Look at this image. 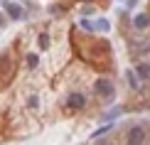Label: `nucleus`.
<instances>
[{"label": "nucleus", "mask_w": 150, "mask_h": 145, "mask_svg": "<svg viewBox=\"0 0 150 145\" xmlns=\"http://www.w3.org/2000/svg\"><path fill=\"white\" fill-rule=\"evenodd\" d=\"M93 27H96V30H101V32H106V30H108L111 25H108V20H103V17H101V20H96V22H93Z\"/></svg>", "instance_id": "nucleus-8"}, {"label": "nucleus", "mask_w": 150, "mask_h": 145, "mask_svg": "<svg viewBox=\"0 0 150 145\" xmlns=\"http://www.w3.org/2000/svg\"><path fill=\"white\" fill-rule=\"evenodd\" d=\"M148 25H150V17L145 15V12H140V15L133 17V27H135V30H145Z\"/></svg>", "instance_id": "nucleus-5"}, {"label": "nucleus", "mask_w": 150, "mask_h": 145, "mask_svg": "<svg viewBox=\"0 0 150 145\" xmlns=\"http://www.w3.org/2000/svg\"><path fill=\"white\" fill-rule=\"evenodd\" d=\"M96 93L98 96H106V98H113V84L108 79H98L96 81Z\"/></svg>", "instance_id": "nucleus-2"}, {"label": "nucleus", "mask_w": 150, "mask_h": 145, "mask_svg": "<svg viewBox=\"0 0 150 145\" xmlns=\"http://www.w3.org/2000/svg\"><path fill=\"white\" fill-rule=\"evenodd\" d=\"M81 27L89 30V32H91V30H96V27H93V22H89V20H81Z\"/></svg>", "instance_id": "nucleus-13"}, {"label": "nucleus", "mask_w": 150, "mask_h": 145, "mask_svg": "<svg viewBox=\"0 0 150 145\" xmlns=\"http://www.w3.org/2000/svg\"><path fill=\"white\" fill-rule=\"evenodd\" d=\"M5 12H8V17H12V20H22V17H25L22 8L15 5V3H5Z\"/></svg>", "instance_id": "nucleus-4"}, {"label": "nucleus", "mask_w": 150, "mask_h": 145, "mask_svg": "<svg viewBox=\"0 0 150 145\" xmlns=\"http://www.w3.org/2000/svg\"><path fill=\"white\" fill-rule=\"evenodd\" d=\"M81 12H84V15H93L96 8H93V5H84V10H81Z\"/></svg>", "instance_id": "nucleus-12"}, {"label": "nucleus", "mask_w": 150, "mask_h": 145, "mask_svg": "<svg viewBox=\"0 0 150 145\" xmlns=\"http://www.w3.org/2000/svg\"><path fill=\"white\" fill-rule=\"evenodd\" d=\"M3 22H5V20H3V15H0V25H3Z\"/></svg>", "instance_id": "nucleus-14"}, {"label": "nucleus", "mask_w": 150, "mask_h": 145, "mask_svg": "<svg viewBox=\"0 0 150 145\" xmlns=\"http://www.w3.org/2000/svg\"><path fill=\"white\" fill-rule=\"evenodd\" d=\"M67 106H69L71 111L84 108V106H86V96H84V93H76V91H74V93H69V98H67Z\"/></svg>", "instance_id": "nucleus-3"}, {"label": "nucleus", "mask_w": 150, "mask_h": 145, "mask_svg": "<svg viewBox=\"0 0 150 145\" xmlns=\"http://www.w3.org/2000/svg\"><path fill=\"white\" fill-rule=\"evenodd\" d=\"M49 47V37L47 35H40V49H47Z\"/></svg>", "instance_id": "nucleus-10"}, {"label": "nucleus", "mask_w": 150, "mask_h": 145, "mask_svg": "<svg viewBox=\"0 0 150 145\" xmlns=\"http://www.w3.org/2000/svg\"><path fill=\"white\" fill-rule=\"evenodd\" d=\"M126 79H128L130 89H138V86H140V79H138V74H135V71H130V69L126 71Z\"/></svg>", "instance_id": "nucleus-7"}, {"label": "nucleus", "mask_w": 150, "mask_h": 145, "mask_svg": "<svg viewBox=\"0 0 150 145\" xmlns=\"http://www.w3.org/2000/svg\"><path fill=\"white\" fill-rule=\"evenodd\" d=\"M27 64L32 66V69H35L37 64H40V59H37V54H27Z\"/></svg>", "instance_id": "nucleus-9"}, {"label": "nucleus", "mask_w": 150, "mask_h": 145, "mask_svg": "<svg viewBox=\"0 0 150 145\" xmlns=\"http://www.w3.org/2000/svg\"><path fill=\"white\" fill-rule=\"evenodd\" d=\"M135 74H138V79H150V64H138Z\"/></svg>", "instance_id": "nucleus-6"}, {"label": "nucleus", "mask_w": 150, "mask_h": 145, "mask_svg": "<svg viewBox=\"0 0 150 145\" xmlns=\"http://www.w3.org/2000/svg\"><path fill=\"white\" fill-rule=\"evenodd\" d=\"M143 143H145V128L133 125L128 130V145H143Z\"/></svg>", "instance_id": "nucleus-1"}, {"label": "nucleus", "mask_w": 150, "mask_h": 145, "mask_svg": "<svg viewBox=\"0 0 150 145\" xmlns=\"http://www.w3.org/2000/svg\"><path fill=\"white\" fill-rule=\"evenodd\" d=\"M111 128H113V125H103V128H98L96 133H93V138H98V135H103V133H108Z\"/></svg>", "instance_id": "nucleus-11"}]
</instances>
